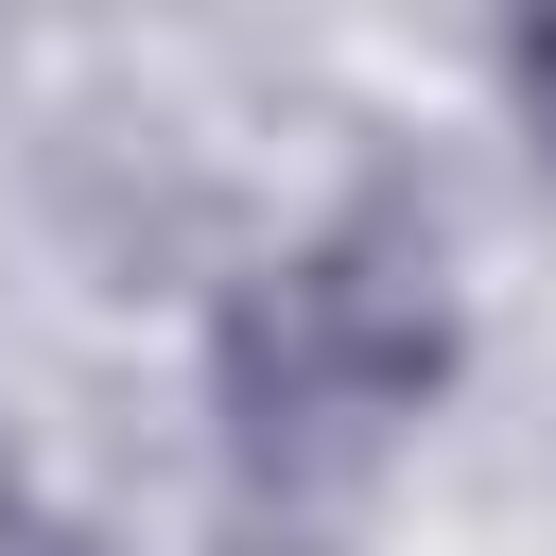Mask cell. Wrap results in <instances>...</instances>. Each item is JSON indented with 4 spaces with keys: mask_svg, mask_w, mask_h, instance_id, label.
Returning <instances> with one entry per match:
<instances>
[{
    "mask_svg": "<svg viewBox=\"0 0 556 556\" xmlns=\"http://www.w3.org/2000/svg\"><path fill=\"white\" fill-rule=\"evenodd\" d=\"M452 382V295L417 243L348 226V243H295L278 278L226 295L208 330V400H226V452L261 486H348L417 400Z\"/></svg>",
    "mask_w": 556,
    "mask_h": 556,
    "instance_id": "1",
    "label": "cell"
},
{
    "mask_svg": "<svg viewBox=\"0 0 556 556\" xmlns=\"http://www.w3.org/2000/svg\"><path fill=\"white\" fill-rule=\"evenodd\" d=\"M504 87H521V104H539V139H556V17H539V35L504 52Z\"/></svg>",
    "mask_w": 556,
    "mask_h": 556,
    "instance_id": "2",
    "label": "cell"
}]
</instances>
